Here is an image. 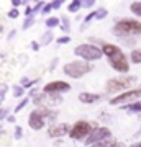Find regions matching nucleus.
Instances as JSON below:
<instances>
[{"label":"nucleus","instance_id":"1","mask_svg":"<svg viewBox=\"0 0 141 147\" xmlns=\"http://www.w3.org/2000/svg\"><path fill=\"white\" fill-rule=\"evenodd\" d=\"M100 49H102V54H105V56L108 57L110 65L115 69L116 72H121V74L128 72L130 65H128V61H126L125 54L121 53L120 47H116L115 44H108V42H105Z\"/></svg>","mask_w":141,"mask_h":147},{"label":"nucleus","instance_id":"2","mask_svg":"<svg viewBox=\"0 0 141 147\" xmlns=\"http://www.w3.org/2000/svg\"><path fill=\"white\" fill-rule=\"evenodd\" d=\"M113 33L118 36H136L141 34V23L136 20H121L113 26Z\"/></svg>","mask_w":141,"mask_h":147},{"label":"nucleus","instance_id":"3","mask_svg":"<svg viewBox=\"0 0 141 147\" xmlns=\"http://www.w3.org/2000/svg\"><path fill=\"white\" fill-rule=\"evenodd\" d=\"M63 70L66 75L72 77V79H80V77H84L85 74H89L92 70V65L89 62H85V61H74V62L66 64Z\"/></svg>","mask_w":141,"mask_h":147},{"label":"nucleus","instance_id":"4","mask_svg":"<svg viewBox=\"0 0 141 147\" xmlns=\"http://www.w3.org/2000/svg\"><path fill=\"white\" fill-rule=\"evenodd\" d=\"M74 54L76 56H79V57H82L85 62L87 61H97V59H100L104 54H102V49L97 46H94V44H79L76 49H74Z\"/></svg>","mask_w":141,"mask_h":147},{"label":"nucleus","instance_id":"5","mask_svg":"<svg viewBox=\"0 0 141 147\" xmlns=\"http://www.w3.org/2000/svg\"><path fill=\"white\" fill-rule=\"evenodd\" d=\"M92 129H94V127H92L90 123H87V121H77V123L69 129V136H71V139L77 141V139H82V137L89 136L90 132H92Z\"/></svg>","mask_w":141,"mask_h":147},{"label":"nucleus","instance_id":"6","mask_svg":"<svg viewBox=\"0 0 141 147\" xmlns=\"http://www.w3.org/2000/svg\"><path fill=\"white\" fill-rule=\"evenodd\" d=\"M136 82V77H118V79H112L107 82V92H120V90L130 88L131 84Z\"/></svg>","mask_w":141,"mask_h":147},{"label":"nucleus","instance_id":"7","mask_svg":"<svg viewBox=\"0 0 141 147\" xmlns=\"http://www.w3.org/2000/svg\"><path fill=\"white\" fill-rule=\"evenodd\" d=\"M110 136H112V132H110L108 127H105V126L94 127L92 132L89 134V139L85 141V144H87V146H90V144L94 146V144H97V142H102V141H105V139H110Z\"/></svg>","mask_w":141,"mask_h":147},{"label":"nucleus","instance_id":"8","mask_svg":"<svg viewBox=\"0 0 141 147\" xmlns=\"http://www.w3.org/2000/svg\"><path fill=\"white\" fill-rule=\"evenodd\" d=\"M141 98V88H135V90H128L125 93L121 95H116L115 98L110 100V105H121V103H126V101H133L135 100H140Z\"/></svg>","mask_w":141,"mask_h":147},{"label":"nucleus","instance_id":"9","mask_svg":"<svg viewBox=\"0 0 141 147\" xmlns=\"http://www.w3.org/2000/svg\"><path fill=\"white\" fill-rule=\"evenodd\" d=\"M71 90V85L67 82H63V80H54V82H49V84L44 85L43 88V93L48 95H59L63 92H69Z\"/></svg>","mask_w":141,"mask_h":147},{"label":"nucleus","instance_id":"10","mask_svg":"<svg viewBox=\"0 0 141 147\" xmlns=\"http://www.w3.org/2000/svg\"><path fill=\"white\" fill-rule=\"evenodd\" d=\"M44 118H43L41 115H40V111L35 110L30 113V118H28V124H30V127H31L33 131H40V129H43L44 127Z\"/></svg>","mask_w":141,"mask_h":147},{"label":"nucleus","instance_id":"11","mask_svg":"<svg viewBox=\"0 0 141 147\" xmlns=\"http://www.w3.org/2000/svg\"><path fill=\"white\" fill-rule=\"evenodd\" d=\"M69 129L71 127L67 124H54V126H51L48 129V134H49V137H63L64 134L69 132Z\"/></svg>","mask_w":141,"mask_h":147},{"label":"nucleus","instance_id":"12","mask_svg":"<svg viewBox=\"0 0 141 147\" xmlns=\"http://www.w3.org/2000/svg\"><path fill=\"white\" fill-rule=\"evenodd\" d=\"M79 100L82 101V103H95L97 100H100V95L97 93H80L79 95Z\"/></svg>","mask_w":141,"mask_h":147},{"label":"nucleus","instance_id":"13","mask_svg":"<svg viewBox=\"0 0 141 147\" xmlns=\"http://www.w3.org/2000/svg\"><path fill=\"white\" fill-rule=\"evenodd\" d=\"M123 110L130 111V113H141V103H140V101H135V103H128V105L123 106Z\"/></svg>","mask_w":141,"mask_h":147},{"label":"nucleus","instance_id":"14","mask_svg":"<svg viewBox=\"0 0 141 147\" xmlns=\"http://www.w3.org/2000/svg\"><path fill=\"white\" fill-rule=\"evenodd\" d=\"M46 100H48V95L46 93H38L36 96H35L33 103H35L36 106H43L44 103H46Z\"/></svg>","mask_w":141,"mask_h":147},{"label":"nucleus","instance_id":"15","mask_svg":"<svg viewBox=\"0 0 141 147\" xmlns=\"http://www.w3.org/2000/svg\"><path fill=\"white\" fill-rule=\"evenodd\" d=\"M131 62L141 64V49H133L131 51Z\"/></svg>","mask_w":141,"mask_h":147},{"label":"nucleus","instance_id":"16","mask_svg":"<svg viewBox=\"0 0 141 147\" xmlns=\"http://www.w3.org/2000/svg\"><path fill=\"white\" fill-rule=\"evenodd\" d=\"M80 7H82V2L80 0H74V2H71L69 3V11H72V13H76L77 10H80Z\"/></svg>","mask_w":141,"mask_h":147},{"label":"nucleus","instance_id":"17","mask_svg":"<svg viewBox=\"0 0 141 147\" xmlns=\"http://www.w3.org/2000/svg\"><path fill=\"white\" fill-rule=\"evenodd\" d=\"M12 90H13V96H16V98L23 96V93H25V88H23L21 85H13V87H12Z\"/></svg>","mask_w":141,"mask_h":147},{"label":"nucleus","instance_id":"18","mask_svg":"<svg viewBox=\"0 0 141 147\" xmlns=\"http://www.w3.org/2000/svg\"><path fill=\"white\" fill-rule=\"evenodd\" d=\"M130 8H131V11H133L135 15L141 16V2H133Z\"/></svg>","mask_w":141,"mask_h":147},{"label":"nucleus","instance_id":"19","mask_svg":"<svg viewBox=\"0 0 141 147\" xmlns=\"http://www.w3.org/2000/svg\"><path fill=\"white\" fill-rule=\"evenodd\" d=\"M58 25H59V18H56V16H51V18L46 20V26L48 28H56Z\"/></svg>","mask_w":141,"mask_h":147},{"label":"nucleus","instance_id":"20","mask_svg":"<svg viewBox=\"0 0 141 147\" xmlns=\"http://www.w3.org/2000/svg\"><path fill=\"white\" fill-rule=\"evenodd\" d=\"M51 41H52V33L51 31H46L41 36V44H49Z\"/></svg>","mask_w":141,"mask_h":147},{"label":"nucleus","instance_id":"21","mask_svg":"<svg viewBox=\"0 0 141 147\" xmlns=\"http://www.w3.org/2000/svg\"><path fill=\"white\" fill-rule=\"evenodd\" d=\"M33 25H35V16H26V20L23 21V30H28Z\"/></svg>","mask_w":141,"mask_h":147},{"label":"nucleus","instance_id":"22","mask_svg":"<svg viewBox=\"0 0 141 147\" xmlns=\"http://www.w3.org/2000/svg\"><path fill=\"white\" fill-rule=\"evenodd\" d=\"M28 101H30V98H23V100H21L20 103H18V105L15 106V113H18V111L23 110V108H25V106L28 105Z\"/></svg>","mask_w":141,"mask_h":147},{"label":"nucleus","instance_id":"23","mask_svg":"<svg viewBox=\"0 0 141 147\" xmlns=\"http://www.w3.org/2000/svg\"><path fill=\"white\" fill-rule=\"evenodd\" d=\"M61 28H63L64 33H69V31H71V23H69L67 18H63V25H61Z\"/></svg>","mask_w":141,"mask_h":147},{"label":"nucleus","instance_id":"24","mask_svg":"<svg viewBox=\"0 0 141 147\" xmlns=\"http://www.w3.org/2000/svg\"><path fill=\"white\" fill-rule=\"evenodd\" d=\"M105 16H107V10H105V8H99V10L95 11V18L102 20V18H105Z\"/></svg>","mask_w":141,"mask_h":147},{"label":"nucleus","instance_id":"25","mask_svg":"<svg viewBox=\"0 0 141 147\" xmlns=\"http://www.w3.org/2000/svg\"><path fill=\"white\" fill-rule=\"evenodd\" d=\"M18 16H20L18 8H12V10L8 11V18H12V20H13V18H18Z\"/></svg>","mask_w":141,"mask_h":147},{"label":"nucleus","instance_id":"26","mask_svg":"<svg viewBox=\"0 0 141 147\" xmlns=\"http://www.w3.org/2000/svg\"><path fill=\"white\" fill-rule=\"evenodd\" d=\"M15 139H21L23 137V129H21V126H15Z\"/></svg>","mask_w":141,"mask_h":147},{"label":"nucleus","instance_id":"27","mask_svg":"<svg viewBox=\"0 0 141 147\" xmlns=\"http://www.w3.org/2000/svg\"><path fill=\"white\" fill-rule=\"evenodd\" d=\"M49 5H51V10H58L59 7L63 5V2H61V0H56V2H51Z\"/></svg>","mask_w":141,"mask_h":147},{"label":"nucleus","instance_id":"28","mask_svg":"<svg viewBox=\"0 0 141 147\" xmlns=\"http://www.w3.org/2000/svg\"><path fill=\"white\" fill-rule=\"evenodd\" d=\"M7 116H8V110H5V108H0V121L7 119Z\"/></svg>","mask_w":141,"mask_h":147},{"label":"nucleus","instance_id":"29","mask_svg":"<svg viewBox=\"0 0 141 147\" xmlns=\"http://www.w3.org/2000/svg\"><path fill=\"white\" fill-rule=\"evenodd\" d=\"M69 41H71V38H69V36H61L58 39V44H67Z\"/></svg>","mask_w":141,"mask_h":147},{"label":"nucleus","instance_id":"30","mask_svg":"<svg viewBox=\"0 0 141 147\" xmlns=\"http://www.w3.org/2000/svg\"><path fill=\"white\" fill-rule=\"evenodd\" d=\"M94 18H95V11H92V13H89V15L85 16V25H89V23H90L92 20H94Z\"/></svg>","mask_w":141,"mask_h":147},{"label":"nucleus","instance_id":"31","mask_svg":"<svg viewBox=\"0 0 141 147\" xmlns=\"http://www.w3.org/2000/svg\"><path fill=\"white\" fill-rule=\"evenodd\" d=\"M94 0H85V2H82V7H87V8H90V7H94Z\"/></svg>","mask_w":141,"mask_h":147},{"label":"nucleus","instance_id":"32","mask_svg":"<svg viewBox=\"0 0 141 147\" xmlns=\"http://www.w3.org/2000/svg\"><path fill=\"white\" fill-rule=\"evenodd\" d=\"M7 92H8V87L5 84H2L0 85V95H7Z\"/></svg>","mask_w":141,"mask_h":147},{"label":"nucleus","instance_id":"33","mask_svg":"<svg viewBox=\"0 0 141 147\" xmlns=\"http://www.w3.org/2000/svg\"><path fill=\"white\" fill-rule=\"evenodd\" d=\"M41 11H43V15L49 13V11H51V5H49V3H44V8H41Z\"/></svg>","mask_w":141,"mask_h":147},{"label":"nucleus","instance_id":"34","mask_svg":"<svg viewBox=\"0 0 141 147\" xmlns=\"http://www.w3.org/2000/svg\"><path fill=\"white\" fill-rule=\"evenodd\" d=\"M25 2H21V0H13L12 2V5H13V8H16V7H20V5H23Z\"/></svg>","mask_w":141,"mask_h":147},{"label":"nucleus","instance_id":"35","mask_svg":"<svg viewBox=\"0 0 141 147\" xmlns=\"http://www.w3.org/2000/svg\"><path fill=\"white\" fill-rule=\"evenodd\" d=\"M31 49H33V51H38V49H40V42L31 41Z\"/></svg>","mask_w":141,"mask_h":147},{"label":"nucleus","instance_id":"36","mask_svg":"<svg viewBox=\"0 0 141 147\" xmlns=\"http://www.w3.org/2000/svg\"><path fill=\"white\" fill-rule=\"evenodd\" d=\"M15 34H16V31H15V30H12V31H10V34L7 36V39H8V41H10V39H13V38H15Z\"/></svg>","mask_w":141,"mask_h":147},{"label":"nucleus","instance_id":"37","mask_svg":"<svg viewBox=\"0 0 141 147\" xmlns=\"http://www.w3.org/2000/svg\"><path fill=\"white\" fill-rule=\"evenodd\" d=\"M7 121H8V123H15V116L8 115V116H7Z\"/></svg>","mask_w":141,"mask_h":147},{"label":"nucleus","instance_id":"38","mask_svg":"<svg viewBox=\"0 0 141 147\" xmlns=\"http://www.w3.org/2000/svg\"><path fill=\"white\" fill-rule=\"evenodd\" d=\"M36 95H38V90H36V88L30 90V96H36Z\"/></svg>","mask_w":141,"mask_h":147},{"label":"nucleus","instance_id":"39","mask_svg":"<svg viewBox=\"0 0 141 147\" xmlns=\"http://www.w3.org/2000/svg\"><path fill=\"white\" fill-rule=\"evenodd\" d=\"M56 65H58V59H54V61H52V64H51V69H54Z\"/></svg>","mask_w":141,"mask_h":147},{"label":"nucleus","instance_id":"40","mask_svg":"<svg viewBox=\"0 0 141 147\" xmlns=\"http://www.w3.org/2000/svg\"><path fill=\"white\" fill-rule=\"evenodd\" d=\"M140 134H141V129H140V131H138V132H136V136H140Z\"/></svg>","mask_w":141,"mask_h":147},{"label":"nucleus","instance_id":"41","mask_svg":"<svg viewBox=\"0 0 141 147\" xmlns=\"http://www.w3.org/2000/svg\"><path fill=\"white\" fill-rule=\"evenodd\" d=\"M131 147H138V144H136V146H131Z\"/></svg>","mask_w":141,"mask_h":147},{"label":"nucleus","instance_id":"42","mask_svg":"<svg viewBox=\"0 0 141 147\" xmlns=\"http://www.w3.org/2000/svg\"><path fill=\"white\" fill-rule=\"evenodd\" d=\"M138 147H141V144H138Z\"/></svg>","mask_w":141,"mask_h":147}]
</instances>
